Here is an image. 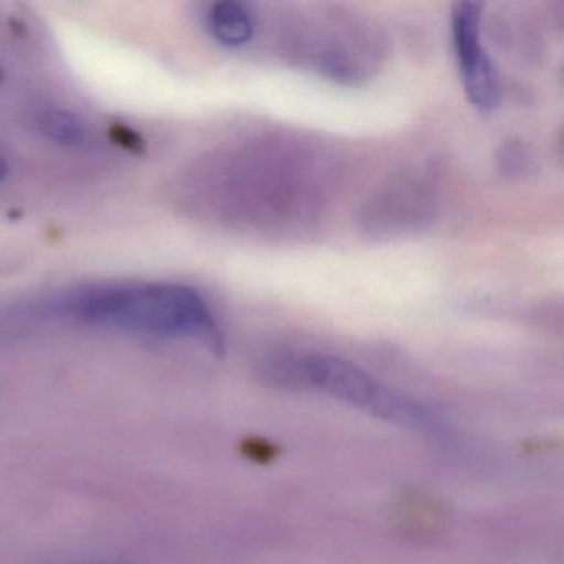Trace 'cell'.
I'll list each match as a JSON object with an SVG mask.
<instances>
[{
  "mask_svg": "<svg viewBox=\"0 0 564 564\" xmlns=\"http://www.w3.org/2000/svg\"><path fill=\"white\" fill-rule=\"evenodd\" d=\"M55 312L88 323H108L158 336L194 338L220 351L223 335L196 290L174 283L97 286L62 296Z\"/></svg>",
  "mask_w": 564,
  "mask_h": 564,
  "instance_id": "6da1fadb",
  "label": "cell"
},
{
  "mask_svg": "<svg viewBox=\"0 0 564 564\" xmlns=\"http://www.w3.org/2000/svg\"><path fill=\"white\" fill-rule=\"evenodd\" d=\"M265 376L285 388L316 389L378 417L425 425L431 415L415 402L392 394L355 362L329 355H282L265 362Z\"/></svg>",
  "mask_w": 564,
  "mask_h": 564,
  "instance_id": "7a4b0ae2",
  "label": "cell"
},
{
  "mask_svg": "<svg viewBox=\"0 0 564 564\" xmlns=\"http://www.w3.org/2000/svg\"><path fill=\"white\" fill-rule=\"evenodd\" d=\"M481 6L458 2L452 9V42L468 104L490 111L501 97L500 78L481 45Z\"/></svg>",
  "mask_w": 564,
  "mask_h": 564,
  "instance_id": "3957f363",
  "label": "cell"
},
{
  "mask_svg": "<svg viewBox=\"0 0 564 564\" xmlns=\"http://www.w3.org/2000/svg\"><path fill=\"white\" fill-rule=\"evenodd\" d=\"M206 25L209 34L227 47H242L249 44L256 34L252 15L237 2H217L210 6Z\"/></svg>",
  "mask_w": 564,
  "mask_h": 564,
  "instance_id": "277c9868",
  "label": "cell"
},
{
  "mask_svg": "<svg viewBox=\"0 0 564 564\" xmlns=\"http://www.w3.org/2000/svg\"><path fill=\"white\" fill-rule=\"evenodd\" d=\"M39 128L45 137L62 147L88 148L95 143L90 124L67 110H47L37 118Z\"/></svg>",
  "mask_w": 564,
  "mask_h": 564,
  "instance_id": "5b68a950",
  "label": "cell"
},
{
  "mask_svg": "<svg viewBox=\"0 0 564 564\" xmlns=\"http://www.w3.org/2000/svg\"><path fill=\"white\" fill-rule=\"evenodd\" d=\"M8 174H9V164L6 163V160H2V158H0V183H2V181L6 180V177H8Z\"/></svg>",
  "mask_w": 564,
  "mask_h": 564,
  "instance_id": "8992f818",
  "label": "cell"
},
{
  "mask_svg": "<svg viewBox=\"0 0 564 564\" xmlns=\"http://www.w3.org/2000/svg\"><path fill=\"white\" fill-rule=\"evenodd\" d=\"M2 78H4V74H2V70H0V84H2Z\"/></svg>",
  "mask_w": 564,
  "mask_h": 564,
  "instance_id": "52a82bcc",
  "label": "cell"
}]
</instances>
